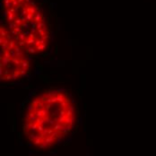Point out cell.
<instances>
[{"label": "cell", "mask_w": 156, "mask_h": 156, "mask_svg": "<svg viewBox=\"0 0 156 156\" xmlns=\"http://www.w3.org/2000/svg\"><path fill=\"white\" fill-rule=\"evenodd\" d=\"M77 111L74 99L63 89H48L35 94L22 118V132L26 142L37 150H49L74 131Z\"/></svg>", "instance_id": "1"}, {"label": "cell", "mask_w": 156, "mask_h": 156, "mask_svg": "<svg viewBox=\"0 0 156 156\" xmlns=\"http://www.w3.org/2000/svg\"><path fill=\"white\" fill-rule=\"evenodd\" d=\"M4 24L31 57L46 53L51 33L47 19L34 0H2Z\"/></svg>", "instance_id": "2"}, {"label": "cell", "mask_w": 156, "mask_h": 156, "mask_svg": "<svg viewBox=\"0 0 156 156\" xmlns=\"http://www.w3.org/2000/svg\"><path fill=\"white\" fill-rule=\"evenodd\" d=\"M0 80L4 83L18 82L31 71V55L2 23L0 28Z\"/></svg>", "instance_id": "3"}]
</instances>
